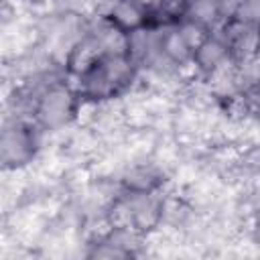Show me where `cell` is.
Masks as SVG:
<instances>
[{"label": "cell", "mask_w": 260, "mask_h": 260, "mask_svg": "<svg viewBox=\"0 0 260 260\" xmlns=\"http://www.w3.org/2000/svg\"><path fill=\"white\" fill-rule=\"evenodd\" d=\"M140 67L128 51H108L93 55L73 75L71 83L83 104L104 106L122 98L138 79Z\"/></svg>", "instance_id": "6da1fadb"}, {"label": "cell", "mask_w": 260, "mask_h": 260, "mask_svg": "<svg viewBox=\"0 0 260 260\" xmlns=\"http://www.w3.org/2000/svg\"><path fill=\"white\" fill-rule=\"evenodd\" d=\"M26 104V114L43 132H57L67 128L81 112L83 100L71 81L61 77H45V81L35 83L32 89L22 98Z\"/></svg>", "instance_id": "7a4b0ae2"}, {"label": "cell", "mask_w": 260, "mask_h": 260, "mask_svg": "<svg viewBox=\"0 0 260 260\" xmlns=\"http://www.w3.org/2000/svg\"><path fill=\"white\" fill-rule=\"evenodd\" d=\"M167 215V199L162 189H126L120 187L106 205L108 225L126 230L138 238H146L160 228Z\"/></svg>", "instance_id": "3957f363"}, {"label": "cell", "mask_w": 260, "mask_h": 260, "mask_svg": "<svg viewBox=\"0 0 260 260\" xmlns=\"http://www.w3.org/2000/svg\"><path fill=\"white\" fill-rule=\"evenodd\" d=\"M43 130L28 116H14L4 122L0 136V158L6 171H20L28 167L41 148Z\"/></svg>", "instance_id": "277c9868"}, {"label": "cell", "mask_w": 260, "mask_h": 260, "mask_svg": "<svg viewBox=\"0 0 260 260\" xmlns=\"http://www.w3.org/2000/svg\"><path fill=\"white\" fill-rule=\"evenodd\" d=\"M256 53L260 55V30H258V47H256Z\"/></svg>", "instance_id": "5b68a950"}]
</instances>
